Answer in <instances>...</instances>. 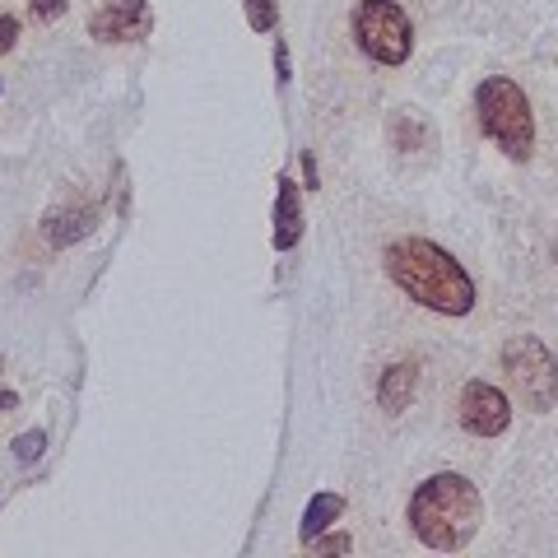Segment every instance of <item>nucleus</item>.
Here are the masks:
<instances>
[{
    "instance_id": "nucleus-3",
    "label": "nucleus",
    "mask_w": 558,
    "mask_h": 558,
    "mask_svg": "<svg viewBox=\"0 0 558 558\" xmlns=\"http://www.w3.org/2000/svg\"><path fill=\"white\" fill-rule=\"evenodd\" d=\"M475 117L480 131L494 140V149H502L512 163H531L535 159V108L526 89L512 75H488L475 89Z\"/></svg>"
},
{
    "instance_id": "nucleus-17",
    "label": "nucleus",
    "mask_w": 558,
    "mask_h": 558,
    "mask_svg": "<svg viewBox=\"0 0 558 558\" xmlns=\"http://www.w3.org/2000/svg\"><path fill=\"white\" fill-rule=\"evenodd\" d=\"M14 405H20V396H14V391H0V410H14Z\"/></svg>"
},
{
    "instance_id": "nucleus-4",
    "label": "nucleus",
    "mask_w": 558,
    "mask_h": 558,
    "mask_svg": "<svg viewBox=\"0 0 558 558\" xmlns=\"http://www.w3.org/2000/svg\"><path fill=\"white\" fill-rule=\"evenodd\" d=\"M502 377H508L512 396L526 410L545 414L558 405V359L549 354L545 340L535 336H512L502 344Z\"/></svg>"
},
{
    "instance_id": "nucleus-9",
    "label": "nucleus",
    "mask_w": 558,
    "mask_h": 558,
    "mask_svg": "<svg viewBox=\"0 0 558 558\" xmlns=\"http://www.w3.org/2000/svg\"><path fill=\"white\" fill-rule=\"evenodd\" d=\"M414 387H418V368H414V363H391V368L381 373V381H377V405L387 414L410 410Z\"/></svg>"
},
{
    "instance_id": "nucleus-1",
    "label": "nucleus",
    "mask_w": 558,
    "mask_h": 558,
    "mask_svg": "<svg viewBox=\"0 0 558 558\" xmlns=\"http://www.w3.org/2000/svg\"><path fill=\"white\" fill-rule=\"evenodd\" d=\"M381 270H387V279L410 303L438 312V317H470L480 303L475 279L433 238H418V233L391 238L387 247H381Z\"/></svg>"
},
{
    "instance_id": "nucleus-13",
    "label": "nucleus",
    "mask_w": 558,
    "mask_h": 558,
    "mask_svg": "<svg viewBox=\"0 0 558 558\" xmlns=\"http://www.w3.org/2000/svg\"><path fill=\"white\" fill-rule=\"evenodd\" d=\"M43 447H47V433H43V428H28L24 438H14V461H20V465H33V461L43 457Z\"/></svg>"
},
{
    "instance_id": "nucleus-8",
    "label": "nucleus",
    "mask_w": 558,
    "mask_h": 558,
    "mask_svg": "<svg viewBox=\"0 0 558 558\" xmlns=\"http://www.w3.org/2000/svg\"><path fill=\"white\" fill-rule=\"evenodd\" d=\"M145 24H149V14H145V5L140 0H112L108 10H98L94 14V38H102V43H131L135 33H145Z\"/></svg>"
},
{
    "instance_id": "nucleus-10",
    "label": "nucleus",
    "mask_w": 558,
    "mask_h": 558,
    "mask_svg": "<svg viewBox=\"0 0 558 558\" xmlns=\"http://www.w3.org/2000/svg\"><path fill=\"white\" fill-rule=\"evenodd\" d=\"M89 233H94V209H57V215H47V223H43V238L51 247H70V242H80Z\"/></svg>"
},
{
    "instance_id": "nucleus-6",
    "label": "nucleus",
    "mask_w": 558,
    "mask_h": 558,
    "mask_svg": "<svg viewBox=\"0 0 558 558\" xmlns=\"http://www.w3.org/2000/svg\"><path fill=\"white\" fill-rule=\"evenodd\" d=\"M457 424L470 433V438H502L512 428V400L502 387L484 377H470L457 391Z\"/></svg>"
},
{
    "instance_id": "nucleus-15",
    "label": "nucleus",
    "mask_w": 558,
    "mask_h": 558,
    "mask_svg": "<svg viewBox=\"0 0 558 558\" xmlns=\"http://www.w3.org/2000/svg\"><path fill=\"white\" fill-rule=\"evenodd\" d=\"M33 14H38L43 24H51V20H61L65 14V0H33Z\"/></svg>"
},
{
    "instance_id": "nucleus-5",
    "label": "nucleus",
    "mask_w": 558,
    "mask_h": 558,
    "mask_svg": "<svg viewBox=\"0 0 558 558\" xmlns=\"http://www.w3.org/2000/svg\"><path fill=\"white\" fill-rule=\"evenodd\" d=\"M354 43L377 65H405L414 51V24L400 0H359L354 5Z\"/></svg>"
},
{
    "instance_id": "nucleus-12",
    "label": "nucleus",
    "mask_w": 558,
    "mask_h": 558,
    "mask_svg": "<svg viewBox=\"0 0 558 558\" xmlns=\"http://www.w3.org/2000/svg\"><path fill=\"white\" fill-rule=\"evenodd\" d=\"M242 10H247V24L256 33H270L279 24V5H275V0H242Z\"/></svg>"
},
{
    "instance_id": "nucleus-14",
    "label": "nucleus",
    "mask_w": 558,
    "mask_h": 558,
    "mask_svg": "<svg viewBox=\"0 0 558 558\" xmlns=\"http://www.w3.org/2000/svg\"><path fill=\"white\" fill-rule=\"evenodd\" d=\"M303 545L317 549V554H344L354 539H349V535H312V539H303Z\"/></svg>"
},
{
    "instance_id": "nucleus-2",
    "label": "nucleus",
    "mask_w": 558,
    "mask_h": 558,
    "mask_svg": "<svg viewBox=\"0 0 558 558\" xmlns=\"http://www.w3.org/2000/svg\"><path fill=\"white\" fill-rule=\"evenodd\" d=\"M405 521H410V531H414L418 545L442 549V554H457L480 531L484 498H480L475 480L457 475V470H442V475H428L410 494Z\"/></svg>"
},
{
    "instance_id": "nucleus-7",
    "label": "nucleus",
    "mask_w": 558,
    "mask_h": 558,
    "mask_svg": "<svg viewBox=\"0 0 558 558\" xmlns=\"http://www.w3.org/2000/svg\"><path fill=\"white\" fill-rule=\"evenodd\" d=\"M303 238V201H299V182L293 178H279L275 186V252H293Z\"/></svg>"
},
{
    "instance_id": "nucleus-11",
    "label": "nucleus",
    "mask_w": 558,
    "mask_h": 558,
    "mask_svg": "<svg viewBox=\"0 0 558 558\" xmlns=\"http://www.w3.org/2000/svg\"><path fill=\"white\" fill-rule=\"evenodd\" d=\"M340 512H344V498H340V494H317V498L307 502V512H303V539L322 535Z\"/></svg>"
},
{
    "instance_id": "nucleus-16",
    "label": "nucleus",
    "mask_w": 558,
    "mask_h": 558,
    "mask_svg": "<svg viewBox=\"0 0 558 558\" xmlns=\"http://www.w3.org/2000/svg\"><path fill=\"white\" fill-rule=\"evenodd\" d=\"M14 38H20V24H14V14H0V51H10Z\"/></svg>"
}]
</instances>
